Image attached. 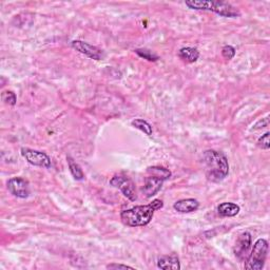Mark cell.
Listing matches in <instances>:
<instances>
[{
    "label": "cell",
    "mask_w": 270,
    "mask_h": 270,
    "mask_svg": "<svg viewBox=\"0 0 270 270\" xmlns=\"http://www.w3.org/2000/svg\"><path fill=\"white\" fill-rule=\"evenodd\" d=\"M203 164L206 178L210 182L220 183L229 174V163L226 155L220 151L206 150L203 153Z\"/></svg>",
    "instance_id": "6da1fadb"
},
{
    "label": "cell",
    "mask_w": 270,
    "mask_h": 270,
    "mask_svg": "<svg viewBox=\"0 0 270 270\" xmlns=\"http://www.w3.org/2000/svg\"><path fill=\"white\" fill-rule=\"evenodd\" d=\"M164 203L161 200H154L149 205L135 206L131 209L123 210L120 213V220L128 227L147 226L153 219L154 212L162 209Z\"/></svg>",
    "instance_id": "7a4b0ae2"
},
{
    "label": "cell",
    "mask_w": 270,
    "mask_h": 270,
    "mask_svg": "<svg viewBox=\"0 0 270 270\" xmlns=\"http://www.w3.org/2000/svg\"><path fill=\"white\" fill-rule=\"evenodd\" d=\"M186 7L196 11H209L226 18H236L241 15L240 11L228 3L202 2V0H187Z\"/></svg>",
    "instance_id": "3957f363"
},
{
    "label": "cell",
    "mask_w": 270,
    "mask_h": 270,
    "mask_svg": "<svg viewBox=\"0 0 270 270\" xmlns=\"http://www.w3.org/2000/svg\"><path fill=\"white\" fill-rule=\"evenodd\" d=\"M269 245L265 238H258L254 243L252 251L247 258L245 269L246 270H262L264 268L266 258L268 255Z\"/></svg>",
    "instance_id": "277c9868"
},
{
    "label": "cell",
    "mask_w": 270,
    "mask_h": 270,
    "mask_svg": "<svg viewBox=\"0 0 270 270\" xmlns=\"http://www.w3.org/2000/svg\"><path fill=\"white\" fill-rule=\"evenodd\" d=\"M110 185L114 188H117L121 191V193L129 199L131 202L137 201L138 195L135 192L134 183L126 175L116 174L110 180Z\"/></svg>",
    "instance_id": "5b68a950"
},
{
    "label": "cell",
    "mask_w": 270,
    "mask_h": 270,
    "mask_svg": "<svg viewBox=\"0 0 270 270\" xmlns=\"http://www.w3.org/2000/svg\"><path fill=\"white\" fill-rule=\"evenodd\" d=\"M22 155L29 164L36 166V167L49 169L52 166L50 157L45 152L30 148H22Z\"/></svg>",
    "instance_id": "8992f818"
},
{
    "label": "cell",
    "mask_w": 270,
    "mask_h": 270,
    "mask_svg": "<svg viewBox=\"0 0 270 270\" xmlns=\"http://www.w3.org/2000/svg\"><path fill=\"white\" fill-rule=\"evenodd\" d=\"M8 190L19 199H28L30 196V184L23 178H12L7 183Z\"/></svg>",
    "instance_id": "52a82bcc"
},
{
    "label": "cell",
    "mask_w": 270,
    "mask_h": 270,
    "mask_svg": "<svg viewBox=\"0 0 270 270\" xmlns=\"http://www.w3.org/2000/svg\"><path fill=\"white\" fill-rule=\"evenodd\" d=\"M71 47L73 48L74 50H76L77 52H79V53L86 55L87 57H89L91 59L100 60L103 57V52L99 48H97L95 46H92V45L86 43V41L73 40L71 43Z\"/></svg>",
    "instance_id": "ba28073f"
},
{
    "label": "cell",
    "mask_w": 270,
    "mask_h": 270,
    "mask_svg": "<svg viewBox=\"0 0 270 270\" xmlns=\"http://www.w3.org/2000/svg\"><path fill=\"white\" fill-rule=\"evenodd\" d=\"M251 246V234L249 232H243L238 235L236 243L233 247V252L235 256L240 259H244L248 250Z\"/></svg>",
    "instance_id": "9c48e42d"
},
{
    "label": "cell",
    "mask_w": 270,
    "mask_h": 270,
    "mask_svg": "<svg viewBox=\"0 0 270 270\" xmlns=\"http://www.w3.org/2000/svg\"><path fill=\"white\" fill-rule=\"evenodd\" d=\"M164 182L165 181L163 179L157 178V176H153V175H148L147 178L145 179V183H144L142 191L147 199H150V197L157 195L161 191Z\"/></svg>",
    "instance_id": "30bf717a"
},
{
    "label": "cell",
    "mask_w": 270,
    "mask_h": 270,
    "mask_svg": "<svg viewBox=\"0 0 270 270\" xmlns=\"http://www.w3.org/2000/svg\"><path fill=\"white\" fill-rule=\"evenodd\" d=\"M173 208L180 213H191L200 208V202L195 199H184L175 202Z\"/></svg>",
    "instance_id": "8fae6325"
},
{
    "label": "cell",
    "mask_w": 270,
    "mask_h": 270,
    "mask_svg": "<svg viewBox=\"0 0 270 270\" xmlns=\"http://www.w3.org/2000/svg\"><path fill=\"white\" fill-rule=\"evenodd\" d=\"M158 267L163 270H180V258L176 254L162 255L158 258Z\"/></svg>",
    "instance_id": "7c38bea8"
},
{
    "label": "cell",
    "mask_w": 270,
    "mask_h": 270,
    "mask_svg": "<svg viewBox=\"0 0 270 270\" xmlns=\"http://www.w3.org/2000/svg\"><path fill=\"white\" fill-rule=\"evenodd\" d=\"M241 211V207L237 204L226 202L217 206V213L222 217H233L236 216Z\"/></svg>",
    "instance_id": "4fadbf2b"
},
{
    "label": "cell",
    "mask_w": 270,
    "mask_h": 270,
    "mask_svg": "<svg viewBox=\"0 0 270 270\" xmlns=\"http://www.w3.org/2000/svg\"><path fill=\"white\" fill-rule=\"evenodd\" d=\"M179 57L187 62V64H193V62L197 61V59L200 58V52L196 48L192 47H186L182 48L179 51Z\"/></svg>",
    "instance_id": "5bb4252c"
},
{
    "label": "cell",
    "mask_w": 270,
    "mask_h": 270,
    "mask_svg": "<svg viewBox=\"0 0 270 270\" xmlns=\"http://www.w3.org/2000/svg\"><path fill=\"white\" fill-rule=\"evenodd\" d=\"M67 161H68V166H69L70 172H71L72 176L74 178V180H76V181H82V180H84L85 179V173H84V171H82L80 166L71 157H68Z\"/></svg>",
    "instance_id": "9a60e30c"
},
{
    "label": "cell",
    "mask_w": 270,
    "mask_h": 270,
    "mask_svg": "<svg viewBox=\"0 0 270 270\" xmlns=\"http://www.w3.org/2000/svg\"><path fill=\"white\" fill-rule=\"evenodd\" d=\"M147 173L148 175L157 176V178L163 179L164 181H167L171 178V171L164 167H160V166H152V167H148Z\"/></svg>",
    "instance_id": "2e32d148"
},
{
    "label": "cell",
    "mask_w": 270,
    "mask_h": 270,
    "mask_svg": "<svg viewBox=\"0 0 270 270\" xmlns=\"http://www.w3.org/2000/svg\"><path fill=\"white\" fill-rule=\"evenodd\" d=\"M131 124H132V126H133L134 128H137V129H139L140 131L144 132L146 135H148V137H151L152 133H153L152 126H151V124H150L147 120H145V119L137 118V119L132 120Z\"/></svg>",
    "instance_id": "e0dca14e"
},
{
    "label": "cell",
    "mask_w": 270,
    "mask_h": 270,
    "mask_svg": "<svg viewBox=\"0 0 270 270\" xmlns=\"http://www.w3.org/2000/svg\"><path fill=\"white\" fill-rule=\"evenodd\" d=\"M134 52L139 56L143 57L144 59H147L149 61H158L160 59V56L158 54L153 53V52L149 49H137Z\"/></svg>",
    "instance_id": "ac0fdd59"
},
{
    "label": "cell",
    "mask_w": 270,
    "mask_h": 270,
    "mask_svg": "<svg viewBox=\"0 0 270 270\" xmlns=\"http://www.w3.org/2000/svg\"><path fill=\"white\" fill-rule=\"evenodd\" d=\"M2 99H3V101H5L6 103H8V105H10V106H15L16 102H17L16 94H15L14 92H12V91H5V92H3Z\"/></svg>",
    "instance_id": "d6986e66"
},
{
    "label": "cell",
    "mask_w": 270,
    "mask_h": 270,
    "mask_svg": "<svg viewBox=\"0 0 270 270\" xmlns=\"http://www.w3.org/2000/svg\"><path fill=\"white\" fill-rule=\"evenodd\" d=\"M269 138H270V133L269 132H266L264 135H262V137L257 140V143H256L257 147L263 149V150H269V148H270V140H269Z\"/></svg>",
    "instance_id": "ffe728a7"
},
{
    "label": "cell",
    "mask_w": 270,
    "mask_h": 270,
    "mask_svg": "<svg viewBox=\"0 0 270 270\" xmlns=\"http://www.w3.org/2000/svg\"><path fill=\"white\" fill-rule=\"evenodd\" d=\"M222 55L225 59L227 60H231L235 56V49L232 46L226 45L222 49Z\"/></svg>",
    "instance_id": "44dd1931"
},
{
    "label": "cell",
    "mask_w": 270,
    "mask_h": 270,
    "mask_svg": "<svg viewBox=\"0 0 270 270\" xmlns=\"http://www.w3.org/2000/svg\"><path fill=\"white\" fill-rule=\"evenodd\" d=\"M268 124H269V119H268V117H266V118H264L263 120H262V119H261V120H258V121L254 124L253 128H252L251 130H256V128H257L258 126H261L258 129L265 128V127H268Z\"/></svg>",
    "instance_id": "7402d4cb"
},
{
    "label": "cell",
    "mask_w": 270,
    "mask_h": 270,
    "mask_svg": "<svg viewBox=\"0 0 270 270\" xmlns=\"http://www.w3.org/2000/svg\"><path fill=\"white\" fill-rule=\"evenodd\" d=\"M106 268L107 269H133V267H131V266L122 265V264H115V263L107 265Z\"/></svg>",
    "instance_id": "603a6c76"
}]
</instances>
